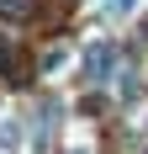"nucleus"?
<instances>
[{"instance_id":"7ed1b4c3","label":"nucleus","mask_w":148,"mask_h":154,"mask_svg":"<svg viewBox=\"0 0 148 154\" xmlns=\"http://www.w3.org/2000/svg\"><path fill=\"white\" fill-rule=\"evenodd\" d=\"M0 16H27V0H0Z\"/></svg>"},{"instance_id":"f257e3e1","label":"nucleus","mask_w":148,"mask_h":154,"mask_svg":"<svg viewBox=\"0 0 148 154\" xmlns=\"http://www.w3.org/2000/svg\"><path fill=\"white\" fill-rule=\"evenodd\" d=\"M111 64H117V48H111V43H90L85 53H79V85L111 80Z\"/></svg>"},{"instance_id":"f03ea898","label":"nucleus","mask_w":148,"mask_h":154,"mask_svg":"<svg viewBox=\"0 0 148 154\" xmlns=\"http://www.w3.org/2000/svg\"><path fill=\"white\" fill-rule=\"evenodd\" d=\"M101 5H106V16H132L143 0H101Z\"/></svg>"},{"instance_id":"20e7f679","label":"nucleus","mask_w":148,"mask_h":154,"mask_svg":"<svg viewBox=\"0 0 148 154\" xmlns=\"http://www.w3.org/2000/svg\"><path fill=\"white\" fill-rule=\"evenodd\" d=\"M74 154H85V149H74Z\"/></svg>"}]
</instances>
